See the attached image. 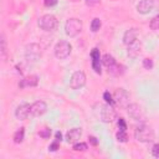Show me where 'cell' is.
<instances>
[{
  "label": "cell",
  "mask_w": 159,
  "mask_h": 159,
  "mask_svg": "<svg viewBox=\"0 0 159 159\" xmlns=\"http://www.w3.org/2000/svg\"><path fill=\"white\" fill-rule=\"evenodd\" d=\"M94 114H96V117L99 119V120H102V122H104V123H111V122H113L114 119H116V117H117V114H116V111L113 109V106H111V104H96L94 106Z\"/></svg>",
  "instance_id": "obj_1"
},
{
  "label": "cell",
  "mask_w": 159,
  "mask_h": 159,
  "mask_svg": "<svg viewBox=\"0 0 159 159\" xmlns=\"http://www.w3.org/2000/svg\"><path fill=\"white\" fill-rule=\"evenodd\" d=\"M134 138L142 143H149L154 140V130L148 124H140L134 130Z\"/></svg>",
  "instance_id": "obj_2"
},
{
  "label": "cell",
  "mask_w": 159,
  "mask_h": 159,
  "mask_svg": "<svg viewBox=\"0 0 159 159\" xmlns=\"http://www.w3.org/2000/svg\"><path fill=\"white\" fill-rule=\"evenodd\" d=\"M81 31H82V21L80 19L72 17V19H68L66 21V24H65V32H66L67 36L75 37Z\"/></svg>",
  "instance_id": "obj_3"
},
{
  "label": "cell",
  "mask_w": 159,
  "mask_h": 159,
  "mask_svg": "<svg viewBox=\"0 0 159 159\" xmlns=\"http://www.w3.org/2000/svg\"><path fill=\"white\" fill-rule=\"evenodd\" d=\"M72 51V46L68 41L66 40H60L56 45H55V48H53V52H55V56L60 60H65L70 56Z\"/></svg>",
  "instance_id": "obj_4"
},
{
  "label": "cell",
  "mask_w": 159,
  "mask_h": 159,
  "mask_svg": "<svg viewBox=\"0 0 159 159\" xmlns=\"http://www.w3.org/2000/svg\"><path fill=\"white\" fill-rule=\"evenodd\" d=\"M37 25L43 31H52L57 26V19L51 14H46V15H42L39 19Z\"/></svg>",
  "instance_id": "obj_5"
},
{
  "label": "cell",
  "mask_w": 159,
  "mask_h": 159,
  "mask_svg": "<svg viewBox=\"0 0 159 159\" xmlns=\"http://www.w3.org/2000/svg\"><path fill=\"white\" fill-rule=\"evenodd\" d=\"M41 57V48L37 43H30L25 50V58L29 62H36Z\"/></svg>",
  "instance_id": "obj_6"
},
{
  "label": "cell",
  "mask_w": 159,
  "mask_h": 159,
  "mask_svg": "<svg viewBox=\"0 0 159 159\" xmlns=\"http://www.w3.org/2000/svg\"><path fill=\"white\" fill-rule=\"evenodd\" d=\"M86 84V75L82 71H76L71 76L70 80V87L72 89H80Z\"/></svg>",
  "instance_id": "obj_7"
},
{
  "label": "cell",
  "mask_w": 159,
  "mask_h": 159,
  "mask_svg": "<svg viewBox=\"0 0 159 159\" xmlns=\"http://www.w3.org/2000/svg\"><path fill=\"white\" fill-rule=\"evenodd\" d=\"M113 98H114V103L118 104L122 108H127V106L129 104V94L124 88L116 89V92L113 94Z\"/></svg>",
  "instance_id": "obj_8"
},
{
  "label": "cell",
  "mask_w": 159,
  "mask_h": 159,
  "mask_svg": "<svg viewBox=\"0 0 159 159\" xmlns=\"http://www.w3.org/2000/svg\"><path fill=\"white\" fill-rule=\"evenodd\" d=\"M127 111H128V114L132 119L134 120H143L145 118V114H144V111L143 108L137 104V103H130L127 106Z\"/></svg>",
  "instance_id": "obj_9"
},
{
  "label": "cell",
  "mask_w": 159,
  "mask_h": 159,
  "mask_svg": "<svg viewBox=\"0 0 159 159\" xmlns=\"http://www.w3.org/2000/svg\"><path fill=\"white\" fill-rule=\"evenodd\" d=\"M91 60H92V68L96 73L101 75L102 73V68H101V62H102V57L99 53V50L97 47L92 48L91 51Z\"/></svg>",
  "instance_id": "obj_10"
},
{
  "label": "cell",
  "mask_w": 159,
  "mask_h": 159,
  "mask_svg": "<svg viewBox=\"0 0 159 159\" xmlns=\"http://www.w3.org/2000/svg\"><path fill=\"white\" fill-rule=\"evenodd\" d=\"M30 114H31V106L29 103H22L20 106H17L15 109V117L20 120L26 119Z\"/></svg>",
  "instance_id": "obj_11"
},
{
  "label": "cell",
  "mask_w": 159,
  "mask_h": 159,
  "mask_svg": "<svg viewBox=\"0 0 159 159\" xmlns=\"http://www.w3.org/2000/svg\"><path fill=\"white\" fill-rule=\"evenodd\" d=\"M47 111V104L43 101H36L31 104V116L40 117Z\"/></svg>",
  "instance_id": "obj_12"
},
{
  "label": "cell",
  "mask_w": 159,
  "mask_h": 159,
  "mask_svg": "<svg viewBox=\"0 0 159 159\" xmlns=\"http://www.w3.org/2000/svg\"><path fill=\"white\" fill-rule=\"evenodd\" d=\"M154 7V0H140L137 5V11L139 14H149Z\"/></svg>",
  "instance_id": "obj_13"
},
{
  "label": "cell",
  "mask_w": 159,
  "mask_h": 159,
  "mask_svg": "<svg viewBox=\"0 0 159 159\" xmlns=\"http://www.w3.org/2000/svg\"><path fill=\"white\" fill-rule=\"evenodd\" d=\"M39 83V77L36 75H30L24 77L20 82H19V87L20 88H25V87H35Z\"/></svg>",
  "instance_id": "obj_14"
},
{
  "label": "cell",
  "mask_w": 159,
  "mask_h": 159,
  "mask_svg": "<svg viewBox=\"0 0 159 159\" xmlns=\"http://www.w3.org/2000/svg\"><path fill=\"white\" fill-rule=\"evenodd\" d=\"M137 37H138V30L135 27H132L129 30H127L123 35V42L124 45L129 46L130 43H133L134 41H137Z\"/></svg>",
  "instance_id": "obj_15"
},
{
  "label": "cell",
  "mask_w": 159,
  "mask_h": 159,
  "mask_svg": "<svg viewBox=\"0 0 159 159\" xmlns=\"http://www.w3.org/2000/svg\"><path fill=\"white\" fill-rule=\"evenodd\" d=\"M81 135H82V130H81V128H72V129H70L67 133H66V140L68 142V143H77L78 140H80V138H81Z\"/></svg>",
  "instance_id": "obj_16"
},
{
  "label": "cell",
  "mask_w": 159,
  "mask_h": 159,
  "mask_svg": "<svg viewBox=\"0 0 159 159\" xmlns=\"http://www.w3.org/2000/svg\"><path fill=\"white\" fill-rule=\"evenodd\" d=\"M140 51H142V43L137 40V41H134L133 43H130V45L128 46L127 53H128V56H129L130 58H137V57L140 55Z\"/></svg>",
  "instance_id": "obj_17"
},
{
  "label": "cell",
  "mask_w": 159,
  "mask_h": 159,
  "mask_svg": "<svg viewBox=\"0 0 159 159\" xmlns=\"http://www.w3.org/2000/svg\"><path fill=\"white\" fill-rule=\"evenodd\" d=\"M102 63H103L107 68H109V67L114 66V65L117 63V61H116V58H114L112 55L106 53V55H103V56H102Z\"/></svg>",
  "instance_id": "obj_18"
},
{
  "label": "cell",
  "mask_w": 159,
  "mask_h": 159,
  "mask_svg": "<svg viewBox=\"0 0 159 159\" xmlns=\"http://www.w3.org/2000/svg\"><path fill=\"white\" fill-rule=\"evenodd\" d=\"M24 138H25V128L17 129V130L14 133V135H12L14 143H16V144H20V143L24 140Z\"/></svg>",
  "instance_id": "obj_19"
},
{
  "label": "cell",
  "mask_w": 159,
  "mask_h": 159,
  "mask_svg": "<svg viewBox=\"0 0 159 159\" xmlns=\"http://www.w3.org/2000/svg\"><path fill=\"white\" fill-rule=\"evenodd\" d=\"M122 68H124L122 65L116 63L114 66H112V67L108 68V73H111V75H113V76H119V75H122V73L124 72V70H122Z\"/></svg>",
  "instance_id": "obj_20"
},
{
  "label": "cell",
  "mask_w": 159,
  "mask_h": 159,
  "mask_svg": "<svg viewBox=\"0 0 159 159\" xmlns=\"http://www.w3.org/2000/svg\"><path fill=\"white\" fill-rule=\"evenodd\" d=\"M102 26V21L98 19V17H94L92 21H91V31L92 32H97Z\"/></svg>",
  "instance_id": "obj_21"
},
{
  "label": "cell",
  "mask_w": 159,
  "mask_h": 159,
  "mask_svg": "<svg viewBox=\"0 0 159 159\" xmlns=\"http://www.w3.org/2000/svg\"><path fill=\"white\" fill-rule=\"evenodd\" d=\"M116 138H117V140L118 142H120V143H125L127 140H128V135H127V132L125 130H118L117 132V134H116Z\"/></svg>",
  "instance_id": "obj_22"
},
{
  "label": "cell",
  "mask_w": 159,
  "mask_h": 159,
  "mask_svg": "<svg viewBox=\"0 0 159 159\" xmlns=\"http://www.w3.org/2000/svg\"><path fill=\"white\" fill-rule=\"evenodd\" d=\"M88 149V145L86 143H82V142H77L73 144V150L76 152H86Z\"/></svg>",
  "instance_id": "obj_23"
},
{
  "label": "cell",
  "mask_w": 159,
  "mask_h": 159,
  "mask_svg": "<svg viewBox=\"0 0 159 159\" xmlns=\"http://www.w3.org/2000/svg\"><path fill=\"white\" fill-rule=\"evenodd\" d=\"M149 27L152 29V30H159V14L158 15H155L152 20H150V22H149Z\"/></svg>",
  "instance_id": "obj_24"
},
{
  "label": "cell",
  "mask_w": 159,
  "mask_h": 159,
  "mask_svg": "<svg viewBox=\"0 0 159 159\" xmlns=\"http://www.w3.org/2000/svg\"><path fill=\"white\" fill-rule=\"evenodd\" d=\"M0 42H1V58H2V61H5L6 60V41H5L4 35H1Z\"/></svg>",
  "instance_id": "obj_25"
},
{
  "label": "cell",
  "mask_w": 159,
  "mask_h": 159,
  "mask_svg": "<svg viewBox=\"0 0 159 159\" xmlns=\"http://www.w3.org/2000/svg\"><path fill=\"white\" fill-rule=\"evenodd\" d=\"M143 67H144L145 70H152V68L154 67L153 60H152V58H144V60H143Z\"/></svg>",
  "instance_id": "obj_26"
},
{
  "label": "cell",
  "mask_w": 159,
  "mask_h": 159,
  "mask_svg": "<svg viewBox=\"0 0 159 159\" xmlns=\"http://www.w3.org/2000/svg\"><path fill=\"white\" fill-rule=\"evenodd\" d=\"M39 135H40L41 138H43V139H47V138H50V135H51V129L46 127V128H43L42 130L39 132Z\"/></svg>",
  "instance_id": "obj_27"
},
{
  "label": "cell",
  "mask_w": 159,
  "mask_h": 159,
  "mask_svg": "<svg viewBox=\"0 0 159 159\" xmlns=\"http://www.w3.org/2000/svg\"><path fill=\"white\" fill-rule=\"evenodd\" d=\"M103 98H104V101H106L108 104H111V106L114 104V98H113V96H112L109 92H104V93H103Z\"/></svg>",
  "instance_id": "obj_28"
},
{
  "label": "cell",
  "mask_w": 159,
  "mask_h": 159,
  "mask_svg": "<svg viewBox=\"0 0 159 159\" xmlns=\"http://www.w3.org/2000/svg\"><path fill=\"white\" fill-rule=\"evenodd\" d=\"M58 147H60V142H57V140L55 139V140L48 145V150H50V152H56V150L58 149Z\"/></svg>",
  "instance_id": "obj_29"
},
{
  "label": "cell",
  "mask_w": 159,
  "mask_h": 159,
  "mask_svg": "<svg viewBox=\"0 0 159 159\" xmlns=\"http://www.w3.org/2000/svg\"><path fill=\"white\" fill-rule=\"evenodd\" d=\"M118 128L120 130H125L127 129V123H125L124 118H118Z\"/></svg>",
  "instance_id": "obj_30"
},
{
  "label": "cell",
  "mask_w": 159,
  "mask_h": 159,
  "mask_svg": "<svg viewBox=\"0 0 159 159\" xmlns=\"http://www.w3.org/2000/svg\"><path fill=\"white\" fill-rule=\"evenodd\" d=\"M152 154H153V157L159 158V143H157V144L153 145V148H152Z\"/></svg>",
  "instance_id": "obj_31"
},
{
  "label": "cell",
  "mask_w": 159,
  "mask_h": 159,
  "mask_svg": "<svg viewBox=\"0 0 159 159\" xmlns=\"http://www.w3.org/2000/svg\"><path fill=\"white\" fill-rule=\"evenodd\" d=\"M57 1H58V0H43V4H45V6H47V7H52V6H55V5L57 4Z\"/></svg>",
  "instance_id": "obj_32"
},
{
  "label": "cell",
  "mask_w": 159,
  "mask_h": 159,
  "mask_svg": "<svg viewBox=\"0 0 159 159\" xmlns=\"http://www.w3.org/2000/svg\"><path fill=\"white\" fill-rule=\"evenodd\" d=\"M99 1H101V0H84L86 5H88V6H94V5L99 4Z\"/></svg>",
  "instance_id": "obj_33"
},
{
  "label": "cell",
  "mask_w": 159,
  "mask_h": 159,
  "mask_svg": "<svg viewBox=\"0 0 159 159\" xmlns=\"http://www.w3.org/2000/svg\"><path fill=\"white\" fill-rule=\"evenodd\" d=\"M55 139H56L57 142L61 143V140H62V134H61V132H56V134H55Z\"/></svg>",
  "instance_id": "obj_34"
},
{
  "label": "cell",
  "mask_w": 159,
  "mask_h": 159,
  "mask_svg": "<svg viewBox=\"0 0 159 159\" xmlns=\"http://www.w3.org/2000/svg\"><path fill=\"white\" fill-rule=\"evenodd\" d=\"M88 139H89V143H91L92 145H97V144H98V140H97V138H94V137H89Z\"/></svg>",
  "instance_id": "obj_35"
}]
</instances>
